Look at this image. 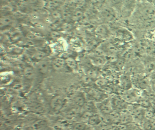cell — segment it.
Here are the masks:
<instances>
[{
	"label": "cell",
	"mask_w": 155,
	"mask_h": 130,
	"mask_svg": "<svg viewBox=\"0 0 155 130\" xmlns=\"http://www.w3.org/2000/svg\"><path fill=\"white\" fill-rule=\"evenodd\" d=\"M87 120L89 125L91 126L100 125L102 121V118L97 113H89Z\"/></svg>",
	"instance_id": "12"
},
{
	"label": "cell",
	"mask_w": 155,
	"mask_h": 130,
	"mask_svg": "<svg viewBox=\"0 0 155 130\" xmlns=\"http://www.w3.org/2000/svg\"><path fill=\"white\" fill-rule=\"evenodd\" d=\"M101 17L105 23L112 22L116 21L117 17V13L116 9L112 6L104 8L101 12Z\"/></svg>",
	"instance_id": "7"
},
{
	"label": "cell",
	"mask_w": 155,
	"mask_h": 130,
	"mask_svg": "<svg viewBox=\"0 0 155 130\" xmlns=\"http://www.w3.org/2000/svg\"><path fill=\"white\" fill-rule=\"evenodd\" d=\"M110 98L114 111L120 112L127 109L129 104L121 97L120 95H115Z\"/></svg>",
	"instance_id": "6"
},
{
	"label": "cell",
	"mask_w": 155,
	"mask_h": 130,
	"mask_svg": "<svg viewBox=\"0 0 155 130\" xmlns=\"http://www.w3.org/2000/svg\"><path fill=\"white\" fill-rule=\"evenodd\" d=\"M119 85L123 91H126L133 87L131 75L128 73L122 75L120 77Z\"/></svg>",
	"instance_id": "9"
},
{
	"label": "cell",
	"mask_w": 155,
	"mask_h": 130,
	"mask_svg": "<svg viewBox=\"0 0 155 130\" xmlns=\"http://www.w3.org/2000/svg\"><path fill=\"white\" fill-rule=\"evenodd\" d=\"M96 104L99 112L103 116L110 114L114 111L110 97L96 102Z\"/></svg>",
	"instance_id": "4"
},
{
	"label": "cell",
	"mask_w": 155,
	"mask_h": 130,
	"mask_svg": "<svg viewBox=\"0 0 155 130\" xmlns=\"http://www.w3.org/2000/svg\"><path fill=\"white\" fill-rule=\"evenodd\" d=\"M143 91L132 87L126 91H122L120 96L129 104H138L142 97Z\"/></svg>",
	"instance_id": "2"
},
{
	"label": "cell",
	"mask_w": 155,
	"mask_h": 130,
	"mask_svg": "<svg viewBox=\"0 0 155 130\" xmlns=\"http://www.w3.org/2000/svg\"><path fill=\"white\" fill-rule=\"evenodd\" d=\"M133 87L141 91L148 90L151 87L148 76L141 74H136L131 75Z\"/></svg>",
	"instance_id": "3"
},
{
	"label": "cell",
	"mask_w": 155,
	"mask_h": 130,
	"mask_svg": "<svg viewBox=\"0 0 155 130\" xmlns=\"http://www.w3.org/2000/svg\"><path fill=\"white\" fill-rule=\"evenodd\" d=\"M112 35L121 40H130L132 38V35L128 30L123 28H112L110 27Z\"/></svg>",
	"instance_id": "8"
},
{
	"label": "cell",
	"mask_w": 155,
	"mask_h": 130,
	"mask_svg": "<svg viewBox=\"0 0 155 130\" xmlns=\"http://www.w3.org/2000/svg\"><path fill=\"white\" fill-rule=\"evenodd\" d=\"M51 64L48 60H44L39 62L38 65V72L42 74H46L48 72Z\"/></svg>",
	"instance_id": "13"
},
{
	"label": "cell",
	"mask_w": 155,
	"mask_h": 130,
	"mask_svg": "<svg viewBox=\"0 0 155 130\" xmlns=\"http://www.w3.org/2000/svg\"><path fill=\"white\" fill-rule=\"evenodd\" d=\"M91 126L89 125L82 123H77L73 126L72 130H91Z\"/></svg>",
	"instance_id": "18"
},
{
	"label": "cell",
	"mask_w": 155,
	"mask_h": 130,
	"mask_svg": "<svg viewBox=\"0 0 155 130\" xmlns=\"http://www.w3.org/2000/svg\"><path fill=\"white\" fill-rule=\"evenodd\" d=\"M66 65L65 59L61 57L55 58L52 61L51 65L52 68L56 71H60L63 69Z\"/></svg>",
	"instance_id": "14"
},
{
	"label": "cell",
	"mask_w": 155,
	"mask_h": 130,
	"mask_svg": "<svg viewBox=\"0 0 155 130\" xmlns=\"http://www.w3.org/2000/svg\"><path fill=\"white\" fill-rule=\"evenodd\" d=\"M132 19L136 25L144 21L155 18V7L148 3H141L135 7Z\"/></svg>",
	"instance_id": "1"
},
{
	"label": "cell",
	"mask_w": 155,
	"mask_h": 130,
	"mask_svg": "<svg viewBox=\"0 0 155 130\" xmlns=\"http://www.w3.org/2000/svg\"><path fill=\"white\" fill-rule=\"evenodd\" d=\"M105 83H106V81H105V80H104V79H98L96 82V84H97V85H100V86L104 85Z\"/></svg>",
	"instance_id": "22"
},
{
	"label": "cell",
	"mask_w": 155,
	"mask_h": 130,
	"mask_svg": "<svg viewBox=\"0 0 155 130\" xmlns=\"http://www.w3.org/2000/svg\"><path fill=\"white\" fill-rule=\"evenodd\" d=\"M64 99L60 96H57L52 99L51 102V106L54 110H60L64 105Z\"/></svg>",
	"instance_id": "15"
},
{
	"label": "cell",
	"mask_w": 155,
	"mask_h": 130,
	"mask_svg": "<svg viewBox=\"0 0 155 130\" xmlns=\"http://www.w3.org/2000/svg\"><path fill=\"white\" fill-rule=\"evenodd\" d=\"M47 56V54L45 52L39 51L36 52L33 55V58L37 61H40L44 60Z\"/></svg>",
	"instance_id": "20"
},
{
	"label": "cell",
	"mask_w": 155,
	"mask_h": 130,
	"mask_svg": "<svg viewBox=\"0 0 155 130\" xmlns=\"http://www.w3.org/2000/svg\"><path fill=\"white\" fill-rule=\"evenodd\" d=\"M143 65L144 68L148 73L153 71H155V58L146 57L143 60Z\"/></svg>",
	"instance_id": "11"
},
{
	"label": "cell",
	"mask_w": 155,
	"mask_h": 130,
	"mask_svg": "<svg viewBox=\"0 0 155 130\" xmlns=\"http://www.w3.org/2000/svg\"><path fill=\"white\" fill-rule=\"evenodd\" d=\"M90 60L92 64L97 66L104 65L107 62L106 55L99 49L97 53L91 55Z\"/></svg>",
	"instance_id": "10"
},
{
	"label": "cell",
	"mask_w": 155,
	"mask_h": 130,
	"mask_svg": "<svg viewBox=\"0 0 155 130\" xmlns=\"http://www.w3.org/2000/svg\"><path fill=\"white\" fill-rule=\"evenodd\" d=\"M95 32L97 37L101 40H108L112 35L110 26L107 23L99 25L96 28Z\"/></svg>",
	"instance_id": "5"
},
{
	"label": "cell",
	"mask_w": 155,
	"mask_h": 130,
	"mask_svg": "<svg viewBox=\"0 0 155 130\" xmlns=\"http://www.w3.org/2000/svg\"><path fill=\"white\" fill-rule=\"evenodd\" d=\"M66 65L71 69H76L78 68V63L74 58L72 57H68L65 59Z\"/></svg>",
	"instance_id": "17"
},
{
	"label": "cell",
	"mask_w": 155,
	"mask_h": 130,
	"mask_svg": "<svg viewBox=\"0 0 155 130\" xmlns=\"http://www.w3.org/2000/svg\"><path fill=\"white\" fill-rule=\"evenodd\" d=\"M23 75L25 78L31 80L35 77V71L33 68L31 66H27L25 67L23 71Z\"/></svg>",
	"instance_id": "16"
},
{
	"label": "cell",
	"mask_w": 155,
	"mask_h": 130,
	"mask_svg": "<svg viewBox=\"0 0 155 130\" xmlns=\"http://www.w3.org/2000/svg\"><path fill=\"white\" fill-rule=\"evenodd\" d=\"M147 76L151 86L155 85V71L149 73Z\"/></svg>",
	"instance_id": "21"
},
{
	"label": "cell",
	"mask_w": 155,
	"mask_h": 130,
	"mask_svg": "<svg viewBox=\"0 0 155 130\" xmlns=\"http://www.w3.org/2000/svg\"><path fill=\"white\" fill-rule=\"evenodd\" d=\"M75 103L79 106H82L85 105V100L83 95H78L74 98Z\"/></svg>",
	"instance_id": "19"
},
{
	"label": "cell",
	"mask_w": 155,
	"mask_h": 130,
	"mask_svg": "<svg viewBox=\"0 0 155 130\" xmlns=\"http://www.w3.org/2000/svg\"><path fill=\"white\" fill-rule=\"evenodd\" d=\"M151 89H152V91L154 92V94L155 95V85L154 86H151Z\"/></svg>",
	"instance_id": "23"
}]
</instances>
